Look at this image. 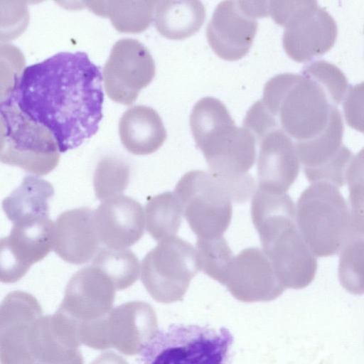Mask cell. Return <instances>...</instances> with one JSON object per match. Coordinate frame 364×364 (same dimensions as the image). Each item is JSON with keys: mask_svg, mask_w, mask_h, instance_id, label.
Listing matches in <instances>:
<instances>
[{"mask_svg": "<svg viewBox=\"0 0 364 364\" xmlns=\"http://www.w3.org/2000/svg\"><path fill=\"white\" fill-rule=\"evenodd\" d=\"M102 82L100 67L87 53L59 52L26 67L3 100L46 127L60 152H65L97 132L103 116Z\"/></svg>", "mask_w": 364, "mask_h": 364, "instance_id": "cell-1", "label": "cell"}, {"mask_svg": "<svg viewBox=\"0 0 364 364\" xmlns=\"http://www.w3.org/2000/svg\"><path fill=\"white\" fill-rule=\"evenodd\" d=\"M349 87L337 66L315 60L303 68L301 75L285 73L270 78L261 101L294 143L307 142L343 120L337 106Z\"/></svg>", "mask_w": 364, "mask_h": 364, "instance_id": "cell-2", "label": "cell"}, {"mask_svg": "<svg viewBox=\"0 0 364 364\" xmlns=\"http://www.w3.org/2000/svg\"><path fill=\"white\" fill-rule=\"evenodd\" d=\"M251 217L263 252L282 284L295 289L310 284L317 262L296 225V209L290 196L257 188L252 196Z\"/></svg>", "mask_w": 364, "mask_h": 364, "instance_id": "cell-3", "label": "cell"}, {"mask_svg": "<svg viewBox=\"0 0 364 364\" xmlns=\"http://www.w3.org/2000/svg\"><path fill=\"white\" fill-rule=\"evenodd\" d=\"M296 221L305 243L319 257L338 254L358 235L346 199L337 186L328 182L314 183L301 193Z\"/></svg>", "mask_w": 364, "mask_h": 364, "instance_id": "cell-4", "label": "cell"}, {"mask_svg": "<svg viewBox=\"0 0 364 364\" xmlns=\"http://www.w3.org/2000/svg\"><path fill=\"white\" fill-rule=\"evenodd\" d=\"M234 338L229 329L173 324L141 353L142 364H230Z\"/></svg>", "mask_w": 364, "mask_h": 364, "instance_id": "cell-5", "label": "cell"}, {"mask_svg": "<svg viewBox=\"0 0 364 364\" xmlns=\"http://www.w3.org/2000/svg\"><path fill=\"white\" fill-rule=\"evenodd\" d=\"M269 14L284 27L283 47L299 63L308 62L334 45L338 28L331 14L316 1H270Z\"/></svg>", "mask_w": 364, "mask_h": 364, "instance_id": "cell-6", "label": "cell"}, {"mask_svg": "<svg viewBox=\"0 0 364 364\" xmlns=\"http://www.w3.org/2000/svg\"><path fill=\"white\" fill-rule=\"evenodd\" d=\"M0 129L2 163L38 176L58 166L60 151L52 133L6 100L1 102Z\"/></svg>", "mask_w": 364, "mask_h": 364, "instance_id": "cell-7", "label": "cell"}, {"mask_svg": "<svg viewBox=\"0 0 364 364\" xmlns=\"http://www.w3.org/2000/svg\"><path fill=\"white\" fill-rule=\"evenodd\" d=\"M77 331L80 343L90 348H114L124 355H134L157 333V317L149 304L133 301L115 307L100 319L79 324Z\"/></svg>", "mask_w": 364, "mask_h": 364, "instance_id": "cell-8", "label": "cell"}, {"mask_svg": "<svg viewBox=\"0 0 364 364\" xmlns=\"http://www.w3.org/2000/svg\"><path fill=\"white\" fill-rule=\"evenodd\" d=\"M183 215L199 239L223 237L232 214V197L226 186L209 172L193 170L176 183Z\"/></svg>", "mask_w": 364, "mask_h": 364, "instance_id": "cell-9", "label": "cell"}, {"mask_svg": "<svg viewBox=\"0 0 364 364\" xmlns=\"http://www.w3.org/2000/svg\"><path fill=\"white\" fill-rule=\"evenodd\" d=\"M199 270L196 250L173 236L159 241L146 255L141 262V279L155 301L169 304L183 299Z\"/></svg>", "mask_w": 364, "mask_h": 364, "instance_id": "cell-10", "label": "cell"}, {"mask_svg": "<svg viewBox=\"0 0 364 364\" xmlns=\"http://www.w3.org/2000/svg\"><path fill=\"white\" fill-rule=\"evenodd\" d=\"M267 1L220 2L206 28L213 51L226 60H237L249 51L256 36L257 18L269 16Z\"/></svg>", "mask_w": 364, "mask_h": 364, "instance_id": "cell-11", "label": "cell"}, {"mask_svg": "<svg viewBox=\"0 0 364 364\" xmlns=\"http://www.w3.org/2000/svg\"><path fill=\"white\" fill-rule=\"evenodd\" d=\"M154 60L148 48L132 38H122L113 45L102 69V81L108 97L131 105L140 90L153 80Z\"/></svg>", "mask_w": 364, "mask_h": 364, "instance_id": "cell-12", "label": "cell"}, {"mask_svg": "<svg viewBox=\"0 0 364 364\" xmlns=\"http://www.w3.org/2000/svg\"><path fill=\"white\" fill-rule=\"evenodd\" d=\"M55 225L48 216L13 223L0 240V279L14 283L54 248Z\"/></svg>", "mask_w": 364, "mask_h": 364, "instance_id": "cell-13", "label": "cell"}, {"mask_svg": "<svg viewBox=\"0 0 364 364\" xmlns=\"http://www.w3.org/2000/svg\"><path fill=\"white\" fill-rule=\"evenodd\" d=\"M25 344L31 364H83L77 325L59 309L28 326Z\"/></svg>", "mask_w": 364, "mask_h": 364, "instance_id": "cell-14", "label": "cell"}, {"mask_svg": "<svg viewBox=\"0 0 364 364\" xmlns=\"http://www.w3.org/2000/svg\"><path fill=\"white\" fill-rule=\"evenodd\" d=\"M225 285L236 299L247 303L274 300L286 289L270 260L257 247L245 248L234 257Z\"/></svg>", "mask_w": 364, "mask_h": 364, "instance_id": "cell-15", "label": "cell"}, {"mask_svg": "<svg viewBox=\"0 0 364 364\" xmlns=\"http://www.w3.org/2000/svg\"><path fill=\"white\" fill-rule=\"evenodd\" d=\"M115 290L108 276L92 264L70 278L58 309L77 325L100 319L112 310Z\"/></svg>", "mask_w": 364, "mask_h": 364, "instance_id": "cell-16", "label": "cell"}, {"mask_svg": "<svg viewBox=\"0 0 364 364\" xmlns=\"http://www.w3.org/2000/svg\"><path fill=\"white\" fill-rule=\"evenodd\" d=\"M257 141L258 188L283 194L296 179L300 165L294 141L281 129H274Z\"/></svg>", "mask_w": 364, "mask_h": 364, "instance_id": "cell-17", "label": "cell"}, {"mask_svg": "<svg viewBox=\"0 0 364 364\" xmlns=\"http://www.w3.org/2000/svg\"><path fill=\"white\" fill-rule=\"evenodd\" d=\"M42 309L32 294L14 291L0 307V357L1 364H31L26 344L28 326L41 317Z\"/></svg>", "mask_w": 364, "mask_h": 364, "instance_id": "cell-18", "label": "cell"}, {"mask_svg": "<svg viewBox=\"0 0 364 364\" xmlns=\"http://www.w3.org/2000/svg\"><path fill=\"white\" fill-rule=\"evenodd\" d=\"M94 220L100 241L110 249L126 250L137 242L144 231L141 204L122 195L102 202L94 211Z\"/></svg>", "mask_w": 364, "mask_h": 364, "instance_id": "cell-19", "label": "cell"}, {"mask_svg": "<svg viewBox=\"0 0 364 364\" xmlns=\"http://www.w3.org/2000/svg\"><path fill=\"white\" fill-rule=\"evenodd\" d=\"M55 225L53 249L62 259L82 264L97 254L100 241L92 209L82 207L66 210L58 216Z\"/></svg>", "mask_w": 364, "mask_h": 364, "instance_id": "cell-20", "label": "cell"}, {"mask_svg": "<svg viewBox=\"0 0 364 364\" xmlns=\"http://www.w3.org/2000/svg\"><path fill=\"white\" fill-rule=\"evenodd\" d=\"M119 134L125 149L135 155L155 152L167 136L159 113L141 105L129 107L123 112L119 122Z\"/></svg>", "mask_w": 364, "mask_h": 364, "instance_id": "cell-21", "label": "cell"}, {"mask_svg": "<svg viewBox=\"0 0 364 364\" xmlns=\"http://www.w3.org/2000/svg\"><path fill=\"white\" fill-rule=\"evenodd\" d=\"M205 19L200 1H157L154 21L156 30L170 39L181 40L197 32Z\"/></svg>", "mask_w": 364, "mask_h": 364, "instance_id": "cell-22", "label": "cell"}, {"mask_svg": "<svg viewBox=\"0 0 364 364\" xmlns=\"http://www.w3.org/2000/svg\"><path fill=\"white\" fill-rule=\"evenodd\" d=\"M52 184L38 176H26L20 186L4 199L2 208L13 223L48 216Z\"/></svg>", "mask_w": 364, "mask_h": 364, "instance_id": "cell-23", "label": "cell"}, {"mask_svg": "<svg viewBox=\"0 0 364 364\" xmlns=\"http://www.w3.org/2000/svg\"><path fill=\"white\" fill-rule=\"evenodd\" d=\"M87 1L97 14L109 16L114 27L124 32H140L150 24L157 1Z\"/></svg>", "mask_w": 364, "mask_h": 364, "instance_id": "cell-24", "label": "cell"}, {"mask_svg": "<svg viewBox=\"0 0 364 364\" xmlns=\"http://www.w3.org/2000/svg\"><path fill=\"white\" fill-rule=\"evenodd\" d=\"M182 215V206L174 192L160 193L151 198L146 204V229L157 241L176 236Z\"/></svg>", "mask_w": 364, "mask_h": 364, "instance_id": "cell-25", "label": "cell"}, {"mask_svg": "<svg viewBox=\"0 0 364 364\" xmlns=\"http://www.w3.org/2000/svg\"><path fill=\"white\" fill-rule=\"evenodd\" d=\"M93 265L103 271L117 290L131 287L139 275V262L130 250L103 248L93 260Z\"/></svg>", "mask_w": 364, "mask_h": 364, "instance_id": "cell-26", "label": "cell"}, {"mask_svg": "<svg viewBox=\"0 0 364 364\" xmlns=\"http://www.w3.org/2000/svg\"><path fill=\"white\" fill-rule=\"evenodd\" d=\"M338 274L346 290L353 294H364V237L357 235L343 247Z\"/></svg>", "mask_w": 364, "mask_h": 364, "instance_id": "cell-27", "label": "cell"}, {"mask_svg": "<svg viewBox=\"0 0 364 364\" xmlns=\"http://www.w3.org/2000/svg\"><path fill=\"white\" fill-rule=\"evenodd\" d=\"M196 252L200 270L225 285L233 254L223 237L205 240L197 238Z\"/></svg>", "mask_w": 364, "mask_h": 364, "instance_id": "cell-28", "label": "cell"}, {"mask_svg": "<svg viewBox=\"0 0 364 364\" xmlns=\"http://www.w3.org/2000/svg\"><path fill=\"white\" fill-rule=\"evenodd\" d=\"M129 166L122 160L105 157L97 164L93 177L96 198L106 200L119 196L129 181Z\"/></svg>", "mask_w": 364, "mask_h": 364, "instance_id": "cell-29", "label": "cell"}, {"mask_svg": "<svg viewBox=\"0 0 364 364\" xmlns=\"http://www.w3.org/2000/svg\"><path fill=\"white\" fill-rule=\"evenodd\" d=\"M350 218L356 235H364V148L350 160L346 173Z\"/></svg>", "mask_w": 364, "mask_h": 364, "instance_id": "cell-30", "label": "cell"}, {"mask_svg": "<svg viewBox=\"0 0 364 364\" xmlns=\"http://www.w3.org/2000/svg\"><path fill=\"white\" fill-rule=\"evenodd\" d=\"M343 107L347 124L364 134V82L349 87Z\"/></svg>", "mask_w": 364, "mask_h": 364, "instance_id": "cell-31", "label": "cell"}, {"mask_svg": "<svg viewBox=\"0 0 364 364\" xmlns=\"http://www.w3.org/2000/svg\"><path fill=\"white\" fill-rule=\"evenodd\" d=\"M90 364H129L121 355L109 351L96 358Z\"/></svg>", "mask_w": 364, "mask_h": 364, "instance_id": "cell-32", "label": "cell"}]
</instances>
